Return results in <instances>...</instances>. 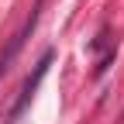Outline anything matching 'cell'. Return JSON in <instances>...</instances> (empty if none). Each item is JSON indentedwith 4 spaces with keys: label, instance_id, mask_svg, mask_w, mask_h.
Returning a JSON list of instances; mask_svg holds the SVG:
<instances>
[{
    "label": "cell",
    "instance_id": "obj_2",
    "mask_svg": "<svg viewBox=\"0 0 124 124\" xmlns=\"http://www.w3.org/2000/svg\"><path fill=\"white\" fill-rule=\"evenodd\" d=\"M41 4H45V0H38L35 7H31V14H28V21L21 24V31H17V35L10 38V45H7V52L0 55V76H4V72L10 69V62H14V55L21 52V45L28 41V35H31V31H35V24H38V14H41Z\"/></svg>",
    "mask_w": 124,
    "mask_h": 124
},
{
    "label": "cell",
    "instance_id": "obj_1",
    "mask_svg": "<svg viewBox=\"0 0 124 124\" xmlns=\"http://www.w3.org/2000/svg\"><path fill=\"white\" fill-rule=\"evenodd\" d=\"M52 52H45L38 62H35V69H31V76L24 79V86H21V93H17V100H14V107L7 110V121L4 124H17V117L28 110V103L35 100V93H38V86H41V79H45V72H48V66H52Z\"/></svg>",
    "mask_w": 124,
    "mask_h": 124
}]
</instances>
